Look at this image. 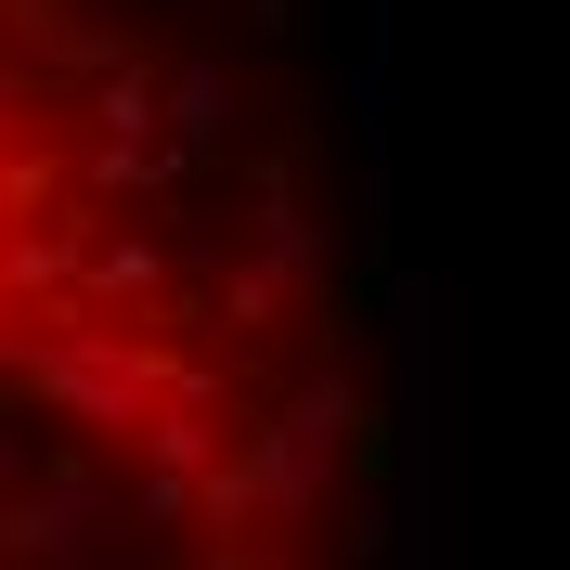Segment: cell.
I'll return each mask as SVG.
<instances>
[{
	"label": "cell",
	"mask_w": 570,
	"mask_h": 570,
	"mask_svg": "<svg viewBox=\"0 0 570 570\" xmlns=\"http://www.w3.org/2000/svg\"><path fill=\"white\" fill-rule=\"evenodd\" d=\"M312 234L130 0H0V570H337Z\"/></svg>",
	"instance_id": "6da1fadb"
}]
</instances>
